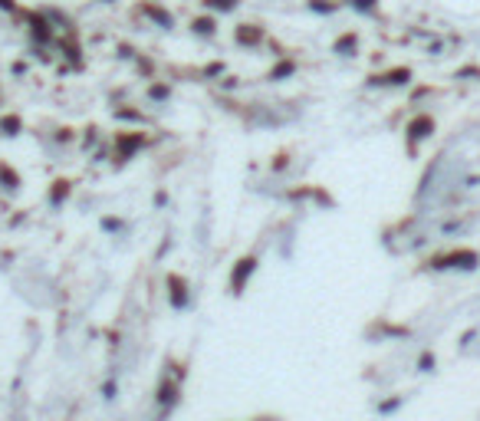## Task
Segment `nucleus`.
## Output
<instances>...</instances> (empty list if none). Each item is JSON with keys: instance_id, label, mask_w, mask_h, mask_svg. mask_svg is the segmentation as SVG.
Wrapping results in <instances>:
<instances>
[{"instance_id": "nucleus-1", "label": "nucleus", "mask_w": 480, "mask_h": 421, "mask_svg": "<svg viewBox=\"0 0 480 421\" xmlns=\"http://www.w3.org/2000/svg\"><path fill=\"white\" fill-rule=\"evenodd\" d=\"M480 263V257L477 250H454V254H444V257H437L431 267H437V270H448V267H461V270H474Z\"/></svg>"}, {"instance_id": "nucleus-2", "label": "nucleus", "mask_w": 480, "mask_h": 421, "mask_svg": "<svg viewBox=\"0 0 480 421\" xmlns=\"http://www.w3.org/2000/svg\"><path fill=\"white\" fill-rule=\"evenodd\" d=\"M254 270H257V257L254 254L240 257L237 263H234V273H230V293H234V296L243 293V286H247V280L254 277Z\"/></svg>"}, {"instance_id": "nucleus-3", "label": "nucleus", "mask_w": 480, "mask_h": 421, "mask_svg": "<svg viewBox=\"0 0 480 421\" xmlns=\"http://www.w3.org/2000/svg\"><path fill=\"white\" fill-rule=\"evenodd\" d=\"M168 300H171L175 310H184V306L191 303V296H188V280L178 277V273H171V277H168Z\"/></svg>"}, {"instance_id": "nucleus-4", "label": "nucleus", "mask_w": 480, "mask_h": 421, "mask_svg": "<svg viewBox=\"0 0 480 421\" xmlns=\"http://www.w3.org/2000/svg\"><path fill=\"white\" fill-rule=\"evenodd\" d=\"M431 132H435V119H431V116H418V119L408 125V142L415 145L418 138H428Z\"/></svg>"}, {"instance_id": "nucleus-5", "label": "nucleus", "mask_w": 480, "mask_h": 421, "mask_svg": "<svg viewBox=\"0 0 480 421\" xmlns=\"http://www.w3.org/2000/svg\"><path fill=\"white\" fill-rule=\"evenodd\" d=\"M237 40L240 43H257V40H260V30H254V27H240Z\"/></svg>"}, {"instance_id": "nucleus-6", "label": "nucleus", "mask_w": 480, "mask_h": 421, "mask_svg": "<svg viewBox=\"0 0 480 421\" xmlns=\"http://www.w3.org/2000/svg\"><path fill=\"white\" fill-rule=\"evenodd\" d=\"M408 76H411L408 69H395V73H389L382 83H389V86H402V83H408Z\"/></svg>"}, {"instance_id": "nucleus-7", "label": "nucleus", "mask_w": 480, "mask_h": 421, "mask_svg": "<svg viewBox=\"0 0 480 421\" xmlns=\"http://www.w3.org/2000/svg\"><path fill=\"white\" fill-rule=\"evenodd\" d=\"M418 369H421V372H431V369H435V352H421Z\"/></svg>"}, {"instance_id": "nucleus-8", "label": "nucleus", "mask_w": 480, "mask_h": 421, "mask_svg": "<svg viewBox=\"0 0 480 421\" xmlns=\"http://www.w3.org/2000/svg\"><path fill=\"white\" fill-rule=\"evenodd\" d=\"M349 50H356V36H342V40H339V43H336V53H349Z\"/></svg>"}, {"instance_id": "nucleus-9", "label": "nucleus", "mask_w": 480, "mask_h": 421, "mask_svg": "<svg viewBox=\"0 0 480 421\" xmlns=\"http://www.w3.org/2000/svg\"><path fill=\"white\" fill-rule=\"evenodd\" d=\"M149 17H155V20H158L162 27H171V17L162 14V10H155V7H149Z\"/></svg>"}, {"instance_id": "nucleus-10", "label": "nucleus", "mask_w": 480, "mask_h": 421, "mask_svg": "<svg viewBox=\"0 0 480 421\" xmlns=\"http://www.w3.org/2000/svg\"><path fill=\"white\" fill-rule=\"evenodd\" d=\"M398 405H402V398H389V402H382V405H378V411H382V415H389V411H395Z\"/></svg>"}, {"instance_id": "nucleus-11", "label": "nucleus", "mask_w": 480, "mask_h": 421, "mask_svg": "<svg viewBox=\"0 0 480 421\" xmlns=\"http://www.w3.org/2000/svg\"><path fill=\"white\" fill-rule=\"evenodd\" d=\"M195 30H197V33H214V23H210V20H197Z\"/></svg>"}, {"instance_id": "nucleus-12", "label": "nucleus", "mask_w": 480, "mask_h": 421, "mask_svg": "<svg viewBox=\"0 0 480 421\" xmlns=\"http://www.w3.org/2000/svg\"><path fill=\"white\" fill-rule=\"evenodd\" d=\"M208 3H210V7H221V10H230L237 0H208Z\"/></svg>"}, {"instance_id": "nucleus-13", "label": "nucleus", "mask_w": 480, "mask_h": 421, "mask_svg": "<svg viewBox=\"0 0 480 421\" xmlns=\"http://www.w3.org/2000/svg\"><path fill=\"white\" fill-rule=\"evenodd\" d=\"M3 129H7V136H17V119H3Z\"/></svg>"}, {"instance_id": "nucleus-14", "label": "nucleus", "mask_w": 480, "mask_h": 421, "mask_svg": "<svg viewBox=\"0 0 480 421\" xmlns=\"http://www.w3.org/2000/svg\"><path fill=\"white\" fill-rule=\"evenodd\" d=\"M151 96H155V99H165L168 89H165V86H155V89H151Z\"/></svg>"}, {"instance_id": "nucleus-15", "label": "nucleus", "mask_w": 480, "mask_h": 421, "mask_svg": "<svg viewBox=\"0 0 480 421\" xmlns=\"http://www.w3.org/2000/svg\"><path fill=\"white\" fill-rule=\"evenodd\" d=\"M286 73H293V66H290V63H283V66H280V69H276L273 76H286Z\"/></svg>"}, {"instance_id": "nucleus-16", "label": "nucleus", "mask_w": 480, "mask_h": 421, "mask_svg": "<svg viewBox=\"0 0 480 421\" xmlns=\"http://www.w3.org/2000/svg\"><path fill=\"white\" fill-rule=\"evenodd\" d=\"M0 10H14V0H0Z\"/></svg>"}, {"instance_id": "nucleus-17", "label": "nucleus", "mask_w": 480, "mask_h": 421, "mask_svg": "<svg viewBox=\"0 0 480 421\" xmlns=\"http://www.w3.org/2000/svg\"><path fill=\"white\" fill-rule=\"evenodd\" d=\"M359 7H372V0H359Z\"/></svg>"}]
</instances>
